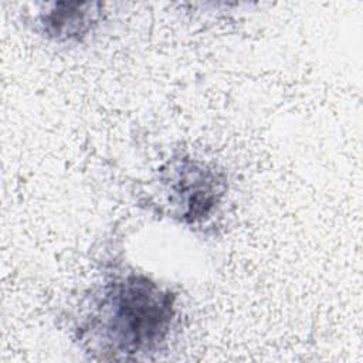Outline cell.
Masks as SVG:
<instances>
[{"label": "cell", "mask_w": 363, "mask_h": 363, "mask_svg": "<svg viewBox=\"0 0 363 363\" xmlns=\"http://www.w3.org/2000/svg\"><path fill=\"white\" fill-rule=\"evenodd\" d=\"M177 315L169 286L142 272H115L82 298L74 342L96 360L150 359L167 346Z\"/></svg>", "instance_id": "6da1fadb"}, {"label": "cell", "mask_w": 363, "mask_h": 363, "mask_svg": "<svg viewBox=\"0 0 363 363\" xmlns=\"http://www.w3.org/2000/svg\"><path fill=\"white\" fill-rule=\"evenodd\" d=\"M159 211L184 225H203L218 211L227 190V174L217 164L190 155L163 163L155 177Z\"/></svg>", "instance_id": "7a4b0ae2"}, {"label": "cell", "mask_w": 363, "mask_h": 363, "mask_svg": "<svg viewBox=\"0 0 363 363\" xmlns=\"http://www.w3.org/2000/svg\"><path fill=\"white\" fill-rule=\"evenodd\" d=\"M102 4L96 1H58L35 16L40 34L55 43H81L99 24Z\"/></svg>", "instance_id": "3957f363"}]
</instances>
